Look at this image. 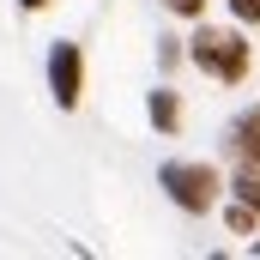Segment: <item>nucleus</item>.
<instances>
[{
  "label": "nucleus",
  "instance_id": "f257e3e1",
  "mask_svg": "<svg viewBox=\"0 0 260 260\" xmlns=\"http://www.w3.org/2000/svg\"><path fill=\"white\" fill-rule=\"evenodd\" d=\"M188 55H194V67H206L224 85H242L248 79V43L236 30H200L194 43H188Z\"/></svg>",
  "mask_w": 260,
  "mask_h": 260
},
{
  "label": "nucleus",
  "instance_id": "f03ea898",
  "mask_svg": "<svg viewBox=\"0 0 260 260\" xmlns=\"http://www.w3.org/2000/svg\"><path fill=\"white\" fill-rule=\"evenodd\" d=\"M170 200L182 206V212H212L218 206V170L212 164H164V176H157Z\"/></svg>",
  "mask_w": 260,
  "mask_h": 260
},
{
  "label": "nucleus",
  "instance_id": "7ed1b4c3",
  "mask_svg": "<svg viewBox=\"0 0 260 260\" xmlns=\"http://www.w3.org/2000/svg\"><path fill=\"white\" fill-rule=\"evenodd\" d=\"M49 91L61 109H79V91H85V55L79 43H55L49 49Z\"/></svg>",
  "mask_w": 260,
  "mask_h": 260
},
{
  "label": "nucleus",
  "instance_id": "20e7f679",
  "mask_svg": "<svg viewBox=\"0 0 260 260\" xmlns=\"http://www.w3.org/2000/svg\"><path fill=\"white\" fill-rule=\"evenodd\" d=\"M230 145H236V157H242L248 170H260V103L236 115V127H230Z\"/></svg>",
  "mask_w": 260,
  "mask_h": 260
},
{
  "label": "nucleus",
  "instance_id": "39448f33",
  "mask_svg": "<svg viewBox=\"0 0 260 260\" xmlns=\"http://www.w3.org/2000/svg\"><path fill=\"white\" fill-rule=\"evenodd\" d=\"M176 121H182L176 91H151V127H157V133H176Z\"/></svg>",
  "mask_w": 260,
  "mask_h": 260
},
{
  "label": "nucleus",
  "instance_id": "423d86ee",
  "mask_svg": "<svg viewBox=\"0 0 260 260\" xmlns=\"http://www.w3.org/2000/svg\"><path fill=\"white\" fill-rule=\"evenodd\" d=\"M236 200L260 218V170H236Z\"/></svg>",
  "mask_w": 260,
  "mask_h": 260
},
{
  "label": "nucleus",
  "instance_id": "0eeeda50",
  "mask_svg": "<svg viewBox=\"0 0 260 260\" xmlns=\"http://www.w3.org/2000/svg\"><path fill=\"white\" fill-rule=\"evenodd\" d=\"M224 224H230V236H248V230H254L260 218L248 212V206H242V200H230V206H224Z\"/></svg>",
  "mask_w": 260,
  "mask_h": 260
},
{
  "label": "nucleus",
  "instance_id": "6e6552de",
  "mask_svg": "<svg viewBox=\"0 0 260 260\" xmlns=\"http://www.w3.org/2000/svg\"><path fill=\"white\" fill-rule=\"evenodd\" d=\"M230 12H236L242 24H260V0H230Z\"/></svg>",
  "mask_w": 260,
  "mask_h": 260
},
{
  "label": "nucleus",
  "instance_id": "1a4fd4ad",
  "mask_svg": "<svg viewBox=\"0 0 260 260\" xmlns=\"http://www.w3.org/2000/svg\"><path fill=\"white\" fill-rule=\"evenodd\" d=\"M164 6H170V12H182V18H194V12L206 6V0H164Z\"/></svg>",
  "mask_w": 260,
  "mask_h": 260
},
{
  "label": "nucleus",
  "instance_id": "9d476101",
  "mask_svg": "<svg viewBox=\"0 0 260 260\" xmlns=\"http://www.w3.org/2000/svg\"><path fill=\"white\" fill-rule=\"evenodd\" d=\"M18 6H24V12H37V6H49V0H18Z\"/></svg>",
  "mask_w": 260,
  "mask_h": 260
}]
</instances>
